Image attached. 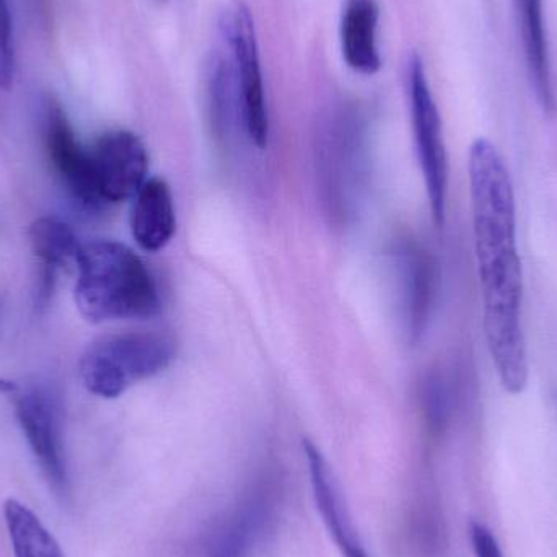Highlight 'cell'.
Here are the masks:
<instances>
[{"label": "cell", "mask_w": 557, "mask_h": 557, "mask_svg": "<svg viewBox=\"0 0 557 557\" xmlns=\"http://www.w3.org/2000/svg\"><path fill=\"white\" fill-rule=\"evenodd\" d=\"M409 330L418 339L425 330L432 295H434V264L428 255L412 251L408 258Z\"/></svg>", "instance_id": "16"}, {"label": "cell", "mask_w": 557, "mask_h": 557, "mask_svg": "<svg viewBox=\"0 0 557 557\" xmlns=\"http://www.w3.org/2000/svg\"><path fill=\"white\" fill-rule=\"evenodd\" d=\"M304 451L314 504L337 549L344 552L347 546L350 548L357 543H362L333 468L313 442L304 441Z\"/></svg>", "instance_id": "10"}, {"label": "cell", "mask_w": 557, "mask_h": 557, "mask_svg": "<svg viewBox=\"0 0 557 557\" xmlns=\"http://www.w3.org/2000/svg\"><path fill=\"white\" fill-rule=\"evenodd\" d=\"M28 237L33 255L42 267L39 301L46 304L52 294L59 271L72 264L77 267L82 245L78 244L71 225L58 218H41L33 222Z\"/></svg>", "instance_id": "14"}, {"label": "cell", "mask_w": 557, "mask_h": 557, "mask_svg": "<svg viewBox=\"0 0 557 557\" xmlns=\"http://www.w3.org/2000/svg\"><path fill=\"white\" fill-rule=\"evenodd\" d=\"M380 9L376 0H346L341 16V49L357 74L375 75L382 69L379 42Z\"/></svg>", "instance_id": "12"}, {"label": "cell", "mask_w": 557, "mask_h": 557, "mask_svg": "<svg viewBox=\"0 0 557 557\" xmlns=\"http://www.w3.org/2000/svg\"><path fill=\"white\" fill-rule=\"evenodd\" d=\"M175 343L160 333L101 337L81 359L85 388L104 399L120 398L131 386L159 375L175 359Z\"/></svg>", "instance_id": "3"}, {"label": "cell", "mask_w": 557, "mask_h": 557, "mask_svg": "<svg viewBox=\"0 0 557 557\" xmlns=\"http://www.w3.org/2000/svg\"><path fill=\"white\" fill-rule=\"evenodd\" d=\"M16 59L9 3L0 0V88L9 90L15 81Z\"/></svg>", "instance_id": "17"}, {"label": "cell", "mask_w": 557, "mask_h": 557, "mask_svg": "<svg viewBox=\"0 0 557 557\" xmlns=\"http://www.w3.org/2000/svg\"><path fill=\"white\" fill-rule=\"evenodd\" d=\"M516 7L533 91L545 114L553 116L557 107L549 67L543 0H516Z\"/></svg>", "instance_id": "13"}, {"label": "cell", "mask_w": 557, "mask_h": 557, "mask_svg": "<svg viewBox=\"0 0 557 557\" xmlns=\"http://www.w3.org/2000/svg\"><path fill=\"white\" fill-rule=\"evenodd\" d=\"M45 140L49 162L67 191L84 208H103L95 188L90 150L78 144L67 116L54 101H49L46 107Z\"/></svg>", "instance_id": "9"}, {"label": "cell", "mask_w": 557, "mask_h": 557, "mask_svg": "<svg viewBox=\"0 0 557 557\" xmlns=\"http://www.w3.org/2000/svg\"><path fill=\"white\" fill-rule=\"evenodd\" d=\"M95 188L101 205H120L136 198L147 182L149 157L143 140L129 131L103 134L90 150Z\"/></svg>", "instance_id": "7"}, {"label": "cell", "mask_w": 557, "mask_h": 557, "mask_svg": "<svg viewBox=\"0 0 557 557\" xmlns=\"http://www.w3.org/2000/svg\"><path fill=\"white\" fill-rule=\"evenodd\" d=\"M225 28L234 58V74L242 98L245 127L251 143L258 149H264L270 140V116L264 97L260 46L250 9L238 3L228 16Z\"/></svg>", "instance_id": "6"}, {"label": "cell", "mask_w": 557, "mask_h": 557, "mask_svg": "<svg viewBox=\"0 0 557 557\" xmlns=\"http://www.w3.org/2000/svg\"><path fill=\"white\" fill-rule=\"evenodd\" d=\"M160 2H162V0H160Z\"/></svg>", "instance_id": "19"}, {"label": "cell", "mask_w": 557, "mask_h": 557, "mask_svg": "<svg viewBox=\"0 0 557 557\" xmlns=\"http://www.w3.org/2000/svg\"><path fill=\"white\" fill-rule=\"evenodd\" d=\"M134 240L147 253H157L172 242L176 232L175 202L165 180L153 176L134 198L131 214Z\"/></svg>", "instance_id": "11"}, {"label": "cell", "mask_w": 557, "mask_h": 557, "mask_svg": "<svg viewBox=\"0 0 557 557\" xmlns=\"http://www.w3.org/2000/svg\"><path fill=\"white\" fill-rule=\"evenodd\" d=\"M0 392L12 396L16 419L42 473L58 493H67L69 474L55 403L39 388H20L0 379Z\"/></svg>", "instance_id": "5"}, {"label": "cell", "mask_w": 557, "mask_h": 557, "mask_svg": "<svg viewBox=\"0 0 557 557\" xmlns=\"http://www.w3.org/2000/svg\"><path fill=\"white\" fill-rule=\"evenodd\" d=\"M409 100H411L412 133L422 178L428 191L429 206L435 225L445 222L448 189L447 150L442 133L441 113L432 97L424 62L412 54L408 64Z\"/></svg>", "instance_id": "4"}, {"label": "cell", "mask_w": 557, "mask_h": 557, "mask_svg": "<svg viewBox=\"0 0 557 557\" xmlns=\"http://www.w3.org/2000/svg\"><path fill=\"white\" fill-rule=\"evenodd\" d=\"M468 176L487 349L503 388L522 395L530 366L513 183L503 153L484 137L471 144Z\"/></svg>", "instance_id": "1"}, {"label": "cell", "mask_w": 557, "mask_h": 557, "mask_svg": "<svg viewBox=\"0 0 557 557\" xmlns=\"http://www.w3.org/2000/svg\"><path fill=\"white\" fill-rule=\"evenodd\" d=\"M75 305L90 323L149 320L160 310L156 278L139 255L117 242L82 245Z\"/></svg>", "instance_id": "2"}, {"label": "cell", "mask_w": 557, "mask_h": 557, "mask_svg": "<svg viewBox=\"0 0 557 557\" xmlns=\"http://www.w3.org/2000/svg\"><path fill=\"white\" fill-rule=\"evenodd\" d=\"M3 522L15 557H65L61 545L45 523L25 504L7 499Z\"/></svg>", "instance_id": "15"}, {"label": "cell", "mask_w": 557, "mask_h": 557, "mask_svg": "<svg viewBox=\"0 0 557 557\" xmlns=\"http://www.w3.org/2000/svg\"><path fill=\"white\" fill-rule=\"evenodd\" d=\"M278 506V487L258 481L248 487L212 535L208 557H251L263 542Z\"/></svg>", "instance_id": "8"}, {"label": "cell", "mask_w": 557, "mask_h": 557, "mask_svg": "<svg viewBox=\"0 0 557 557\" xmlns=\"http://www.w3.org/2000/svg\"><path fill=\"white\" fill-rule=\"evenodd\" d=\"M470 539L476 557H504L496 536L483 523L471 522Z\"/></svg>", "instance_id": "18"}]
</instances>
